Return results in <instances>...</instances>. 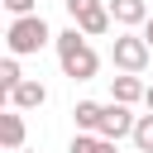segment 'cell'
<instances>
[{"instance_id":"cell-16","label":"cell","mask_w":153,"mask_h":153,"mask_svg":"<svg viewBox=\"0 0 153 153\" xmlns=\"http://www.w3.org/2000/svg\"><path fill=\"white\" fill-rule=\"evenodd\" d=\"M19 153H33V148H19Z\"/></svg>"},{"instance_id":"cell-8","label":"cell","mask_w":153,"mask_h":153,"mask_svg":"<svg viewBox=\"0 0 153 153\" xmlns=\"http://www.w3.org/2000/svg\"><path fill=\"white\" fill-rule=\"evenodd\" d=\"M72 120H76V134H100L105 105H100V100H76V105H72Z\"/></svg>"},{"instance_id":"cell-1","label":"cell","mask_w":153,"mask_h":153,"mask_svg":"<svg viewBox=\"0 0 153 153\" xmlns=\"http://www.w3.org/2000/svg\"><path fill=\"white\" fill-rule=\"evenodd\" d=\"M57 62H62V76H72V81H91L96 72H100V57H96V48L86 43V33L72 24V29H62L57 33Z\"/></svg>"},{"instance_id":"cell-7","label":"cell","mask_w":153,"mask_h":153,"mask_svg":"<svg viewBox=\"0 0 153 153\" xmlns=\"http://www.w3.org/2000/svg\"><path fill=\"white\" fill-rule=\"evenodd\" d=\"M143 81L134 76V72H120V76H110V100H120V105H134V100H143Z\"/></svg>"},{"instance_id":"cell-14","label":"cell","mask_w":153,"mask_h":153,"mask_svg":"<svg viewBox=\"0 0 153 153\" xmlns=\"http://www.w3.org/2000/svg\"><path fill=\"white\" fill-rule=\"evenodd\" d=\"M143 38H148V48H153V14H148V24H143Z\"/></svg>"},{"instance_id":"cell-2","label":"cell","mask_w":153,"mask_h":153,"mask_svg":"<svg viewBox=\"0 0 153 153\" xmlns=\"http://www.w3.org/2000/svg\"><path fill=\"white\" fill-rule=\"evenodd\" d=\"M48 43H57V33L48 29L43 14H19V19H10V29H5L10 57H29V53H38V48H48Z\"/></svg>"},{"instance_id":"cell-6","label":"cell","mask_w":153,"mask_h":153,"mask_svg":"<svg viewBox=\"0 0 153 153\" xmlns=\"http://www.w3.org/2000/svg\"><path fill=\"white\" fill-rule=\"evenodd\" d=\"M110 14L120 29H143L153 10H148V0H110Z\"/></svg>"},{"instance_id":"cell-10","label":"cell","mask_w":153,"mask_h":153,"mask_svg":"<svg viewBox=\"0 0 153 153\" xmlns=\"http://www.w3.org/2000/svg\"><path fill=\"white\" fill-rule=\"evenodd\" d=\"M134 148H139V153H153V110L139 115V124H134Z\"/></svg>"},{"instance_id":"cell-11","label":"cell","mask_w":153,"mask_h":153,"mask_svg":"<svg viewBox=\"0 0 153 153\" xmlns=\"http://www.w3.org/2000/svg\"><path fill=\"white\" fill-rule=\"evenodd\" d=\"M19 81H24V72H19V57H5V62H0V91L10 96Z\"/></svg>"},{"instance_id":"cell-5","label":"cell","mask_w":153,"mask_h":153,"mask_svg":"<svg viewBox=\"0 0 153 153\" xmlns=\"http://www.w3.org/2000/svg\"><path fill=\"white\" fill-rule=\"evenodd\" d=\"M5 100H10L14 110H38V105H48V86H43V81H33V76H24Z\"/></svg>"},{"instance_id":"cell-3","label":"cell","mask_w":153,"mask_h":153,"mask_svg":"<svg viewBox=\"0 0 153 153\" xmlns=\"http://www.w3.org/2000/svg\"><path fill=\"white\" fill-rule=\"evenodd\" d=\"M148 57H153V48H148V38H143V29H124V33H115V43H110V62H115V72H143L148 67Z\"/></svg>"},{"instance_id":"cell-9","label":"cell","mask_w":153,"mask_h":153,"mask_svg":"<svg viewBox=\"0 0 153 153\" xmlns=\"http://www.w3.org/2000/svg\"><path fill=\"white\" fill-rule=\"evenodd\" d=\"M0 143H5L10 153H19V148H24V110H14V105H10V110L0 115Z\"/></svg>"},{"instance_id":"cell-13","label":"cell","mask_w":153,"mask_h":153,"mask_svg":"<svg viewBox=\"0 0 153 153\" xmlns=\"http://www.w3.org/2000/svg\"><path fill=\"white\" fill-rule=\"evenodd\" d=\"M0 5H5L14 19H19V14H38V0H0Z\"/></svg>"},{"instance_id":"cell-4","label":"cell","mask_w":153,"mask_h":153,"mask_svg":"<svg viewBox=\"0 0 153 153\" xmlns=\"http://www.w3.org/2000/svg\"><path fill=\"white\" fill-rule=\"evenodd\" d=\"M134 124H139V115L129 110V105H120V100H110L105 105V120H100V139H134Z\"/></svg>"},{"instance_id":"cell-15","label":"cell","mask_w":153,"mask_h":153,"mask_svg":"<svg viewBox=\"0 0 153 153\" xmlns=\"http://www.w3.org/2000/svg\"><path fill=\"white\" fill-rule=\"evenodd\" d=\"M143 105H148V110H153V86H148V91H143Z\"/></svg>"},{"instance_id":"cell-12","label":"cell","mask_w":153,"mask_h":153,"mask_svg":"<svg viewBox=\"0 0 153 153\" xmlns=\"http://www.w3.org/2000/svg\"><path fill=\"white\" fill-rule=\"evenodd\" d=\"M96 10H105V0H67V14H72V24H81V19H91Z\"/></svg>"}]
</instances>
